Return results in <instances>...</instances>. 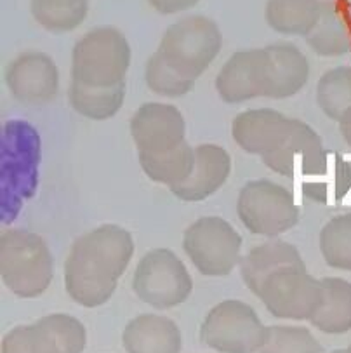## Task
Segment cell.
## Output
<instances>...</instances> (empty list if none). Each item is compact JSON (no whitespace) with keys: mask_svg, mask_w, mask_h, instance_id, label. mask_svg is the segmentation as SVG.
<instances>
[{"mask_svg":"<svg viewBox=\"0 0 351 353\" xmlns=\"http://www.w3.org/2000/svg\"><path fill=\"white\" fill-rule=\"evenodd\" d=\"M86 346V327L68 313H51L2 338V353H82Z\"/></svg>","mask_w":351,"mask_h":353,"instance_id":"obj_10","label":"cell"},{"mask_svg":"<svg viewBox=\"0 0 351 353\" xmlns=\"http://www.w3.org/2000/svg\"><path fill=\"white\" fill-rule=\"evenodd\" d=\"M132 291L143 303L157 310H170L190 298L193 281L176 252L159 248L146 252L132 277Z\"/></svg>","mask_w":351,"mask_h":353,"instance_id":"obj_8","label":"cell"},{"mask_svg":"<svg viewBox=\"0 0 351 353\" xmlns=\"http://www.w3.org/2000/svg\"><path fill=\"white\" fill-rule=\"evenodd\" d=\"M261 161L270 171L285 178H292L299 169L306 181L325 174L330 164L329 153L319 132L312 125L297 119H290L282 141Z\"/></svg>","mask_w":351,"mask_h":353,"instance_id":"obj_11","label":"cell"},{"mask_svg":"<svg viewBox=\"0 0 351 353\" xmlns=\"http://www.w3.org/2000/svg\"><path fill=\"white\" fill-rule=\"evenodd\" d=\"M322 11L320 0H268L265 16L273 32L280 35L308 37Z\"/></svg>","mask_w":351,"mask_h":353,"instance_id":"obj_22","label":"cell"},{"mask_svg":"<svg viewBox=\"0 0 351 353\" xmlns=\"http://www.w3.org/2000/svg\"><path fill=\"white\" fill-rule=\"evenodd\" d=\"M337 122H339V131L344 143L351 148V108L346 110Z\"/></svg>","mask_w":351,"mask_h":353,"instance_id":"obj_31","label":"cell"},{"mask_svg":"<svg viewBox=\"0 0 351 353\" xmlns=\"http://www.w3.org/2000/svg\"><path fill=\"white\" fill-rule=\"evenodd\" d=\"M350 350H351V345H350Z\"/></svg>","mask_w":351,"mask_h":353,"instance_id":"obj_33","label":"cell"},{"mask_svg":"<svg viewBox=\"0 0 351 353\" xmlns=\"http://www.w3.org/2000/svg\"><path fill=\"white\" fill-rule=\"evenodd\" d=\"M310 49L322 58L351 52V12L343 0H325L317 25L306 37Z\"/></svg>","mask_w":351,"mask_h":353,"instance_id":"obj_18","label":"cell"},{"mask_svg":"<svg viewBox=\"0 0 351 353\" xmlns=\"http://www.w3.org/2000/svg\"><path fill=\"white\" fill-rule=\"evenodd\" d=\"M134 256L129 230L101 225L73 242L65 261V289L80 306L96 308L112 299Z\"/></svg>","mask_w":351,"mask_h":353,"instance_id":"obj_1","label":"cell"},{"mask_svg":"<svg viewBox=\"0 0 351 353\" xmlns=\"http://www.w3.org/2000/svg\"><path fill=\"white\" fill-rule=\"evenodd\" d=\"M290 265H304L296 245L279 239L257 244L240 261V272L247 288L257 296L261 285L277 270Z\"/></svg>","mask_w":351,"mask_h":353,"instance_id":"obj_20","label":"cell"},{"mask_svg":"<svg viewBox=\"0 0 351 353\" xmlns=\"http://www.w3.org/2000/svg\"><path fill=\"white\" fill-rule=\"evenodd\" d=\"M317 105L336 122L351 108V66H336L320 77Z\"/></svg>","mask_w":351,"mask_h":353,"instance_id":"obj_27","label":"cell"},{"mask_svg":"<svg viewBox=\"0 0 351 353\" xmlns=\"http://www.w3.org/2000/svg\"><path fill=\"white\" fill-rule=\"evenodd\" d=\"M6 85L16 101L32 106L48 105L59 92V70L46 52H21L6 68Z\"/></svg>","mask_w":351,"mask_h":353,"instance_id":"obj_13","label":"cell"},{"mask_svg":"<svg viewBox=\"0 0 351 353\" xmlns=\"http://www.w3.org/2000/svg\"><path fill=\"white\" fill-rule=\"evenodd\" d=\"M332 353H351V350H350V346H348V348H344V350H336V352H332Z\"/></svg>","mask_w":351,"mask_h":353,"instance_id":"obj_32","label":"cell"},{"mask_svg":"<svg viewBox=\"0 0 351 353\" xmlns=\"http://www.w3.org/2000/svg\"><path fill=\"white\" fill-rule=\"evenodd\" d=\"M130 58L132 51L126 35L112 26H99L73 46L72 81L89 88L119 85L126 82Z\"/></svg>","mask_w":351,"mask_h":353,"instance_id":"obj_3","label":"cell"},{"mask_svg":"<svg viewBox=\"0 0 351 353\" xmlns=\"http://www.w3.org/2000/svg\"><path fill=\"white\" fill-rule=\"evenodd\" d=\"M122 345L127 353H181L183 338L174 321L155 313H143L126 325Z\"/></svg>","mask_w":351,"mask_h":353,"instance_id":"obj_17","label":"cell"},{"mask_svg":"<svg viewBox=\"0 0 351 353\" xmlns=\"http://www.w3.org/2000/svg\"><path fill=\"white\" fill-rule=\"evenodd\" d=\"M0 277L18 298H39L54 277V259L39 233L9 228L0 237Z\"/></svg>","mask_w":351,"mask_h":353,"instance_id":"obj_2","label":"cell"},{"mask_svg":"<svg viewBox=\"0 0 351 353\" xmlns=\"http://www.w3.org/2000/svg\"><path fill=\"white\" fill-rule=\"evenodd\" d=\"M223 33L207 16H186L163 32L157 51L170 66L197 81L219 56Z\"/></svg>","mask_w":351,"mask_h":353,"instance_id":"obj_4","label":"cell"},{"mask_svg":"<svg viewBox=\"0 0 351 353\" xmlns=\"http://www.w3.org/2000/svg\"><path fill=\"white\" fill-rule=\"evenodd\" d=\"M33 19L51 33L79 28L89 12V0H30Z\"/></svg>","mask_w":351,"mask_h":353,"instance_id":"obj_25","label":"cell"},{"mask_svg":"<svg viewBox=\"0 0 351 353\" xmlns=\"http://www.w3.org/2000/svg\"><path fill=\"white\" fill-rule=\"evenodd\" d=\"M322 346L306 327L270 325L259 353H320Z\"/></svg>","mask_w":351,"mask_h":353,"instance_id":"obj_29","label":"cell"},{"mask_svg":"<svg viewBox=\"0 0 351 353\" xmlns=\"http://www.w3.org/2000/svg\"><path fill=\"white\" fill-rule=\"evenodd\" d=\"M257 298L273 317L312 321L322 303V281L310 275L306 265L283 266L263 282Z\"/></svg>","mask_w":351,"mask_h":353,"instance_id":"obj_9","label":"cell"},{"mask_svg":"<svg viewBox=\"0 0 351 353\" xmlns=\"http://www.w3.org/2000/svg\"><path fill=\"white\" fill-rule=\"evenodd\" d=\"M237 214L247 232L277 239L299 223V208L292 192L270 179L249 181L240 190Z\"/></svg>","mask_w":351,"mask_h":353,"instance_id":"obj_5","label":"cell"},{"mask_svg":"<svg viewBox=\"0 0 351 353\" xmlns=\"http://www.w3.org/2000/svg\"><path fill=\"white\" fill-rule=\"evenodd\" d=\"M138 159L150 181L174 188L185 183L192 174L195 165V148L185 141L178 148L166 153H138Z\"/></svg>","mask_w":351,"mask_h":353,"instance_id":"obj_23","label":"cell"},{"mask_svg":"<svg viewBox=\"0 0 351 353\" xmlns=\"http://www.w3.org/2000/svg\"><path fill=\"white\" fill-rule=\"evenodd\" d=\"M145 81L150 91L163 98H183L192 91L197 82L170 66L159 51L150 56L146 63Z\"/></svg>","mask_w":351,"mask_h":353,"instance_id":"obj_28","label":"cell"},{"mask_svg":"<svg viewBox=\"0 0 351 353\" xmlns=\"http://www.w3.org/2000/svg\"><path fill=\"white\" fill-rule=\"evenodd\" d=\"M232 172V157L223 146L203 143L195 148V165L181 185L170 188L172 195L183 202H202L225 186Z\"/></svg>","mask_w":351,"mask_h":353,"instance_id":"obj_15","label":"cell"},{"mask_svg":"<svg viewBox=\"0 0 351 353\" xmlns=\"http://www.w3.org/2000/svg\"><path fill=\"white\" fill-rule=\"evenodd\" d=\"M68 101L79 115L89 121H108L120 112L126 101V82L113 88H89L72 81Z\"/></svg>","mask_w":351,"mask_h":353,"instance_id":"obj_24","label":"cell"},{"mask_svg":"<svg viewBox=\"0 0 351 353\" xmlns=\"http://www.w3.org/2000/svg\"><path fill=\"white\" fill-rule=\"evenodd\" d=\"M183 249L205 277H228L242 261V235L219 216H203L183 235Z\"/></svg>","mask_w":351,"mask_h":353,"instance_id":"obj_6","label":"cell"},{"mask_svg":"<svg viewBox=\"0 0 351 353\" xmlns=\"http://www.w3.org/2000/svg\"><path fill=\"white\" fill-rule=\"evenodd\" d=\"M186 122L169 103H145L130 119V136L138 153H166L185 143Z\"/></svg>","mask_w":351,"mask_h":353,"instance_id":"obj_14","label":"cell"},{"mask_svg":"<svg viewBox=\"0 0 351 353\" xmlns=\"http://www.w3.org/2000/svg\"><path fill=\"white\" fill-rule=\"evenodd\" d=\"M270 82L272 75L266 48L242 49L233 52L217 72L216 91L223 101L237 105L250 99L268 98Z\"/></svg>","mask_w":351,"mask_h":353,"instance_id":"obj_12","label":"cell"},{"mask_svg":"<svg viewBox=\"0 0 351 353\" xmlns=\"http://www.w3.org/2000/svg\"><path fill=\"white\" fill-rule=\"evenodd\" d=\"M270 58V94L272 99L296 96L310 81V61L297 46L282 42L266 48Z\"/></svg>","mask_w":351,"mask_h":353,"instance_id":"obj_19","label":"cell"},{"mask_svg":"<svg viewBox=\"0 0 351 353\" xmlns=\"http://www.w3.org/2000/svg\"><path fill=\"white\" fill-rule=\"evenodd\" d=\"M146 2H148L150 8H152L153 11L159 12V14L170 16L195 8L200 0H146Z\"/></svg>","mask_w":351,"mask_h":353,"instance_id":"obj_30","label":"cell"},{"mask_svg":"<svg viewBox=\"0 0 351 353\" xmlns=\"http://www.w3.org/2000/svg\"><path fill=\"white\" fill-rule=\"evenodd\" d=\"M290 119L272 108H254L239 113L232 122V138L249 155L266 157L285 136Z\"/></svg>","mask_w":351,"mask_h":353,"instance_id":"obj_16","label":"cell"},{"mask_svg":"<svg viewBox=\"0 0 351 353\" xmlns=\"http://www.w3.org/2000/svg\"><path fill=\"white\" fill-rule=\"evenodd\" d=\"M310 322L323 334L351 331V282L341 277L322 279V303Z\"/></svg>","mask_w":351,"mask_h":353,"instance_id":"obj_21","label":"cell"},{"mask_svg":"<svg viewBox=\"0 0 351 353\" xmlns=\"http://www.w3.org/2000/svg\"><path fill=\"white\" fill-rule=\"evenodd\" d=\"M319 244L327 266L351 272V212L330 218L320 232Z\"/></svg>","mask_w":351,"mask_h":353,"instance_id":"obj_26","label":"cell"},{"mask_svg":"<svg viewBox=\"0 0 351 353\" xmlns=\"http://www.w3.org/2000/svg\"><path fill=\"white\" fill-rule=\"evenodd\" d=\"M268 327L256 310L239 299H225L209 310L200 327V339L219 353H259Z\"/></svg>","mask_w":351,"mask_h":353,"instance_id":"obj_7","label":"cell"}]
</instances>
